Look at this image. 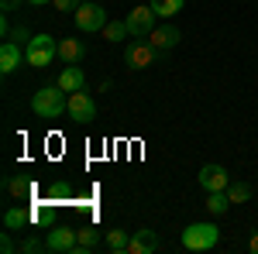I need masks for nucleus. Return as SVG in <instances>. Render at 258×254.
Returning <instances> with one entry per match:
<instances>
[{"mask_svg": "<svg viewBox=\"0 0 258 254\" xmlns=\"http://www.w3.org/2000/svg\"><path fill=\"white\" fill-rule=\"evenodd\" d=\"M31 110L45 120H55V117H62V114H69V93L62 90L59 82H55V86H41L38 93L31 97Z\"/></svg>", "mask_w": 258, "mask_h": 254, "instance_id": "1", "label": "nucleus"}, {"mask_svg": "<svg viewBox=\"0 0 258 254\" xmlns=\"http://www.w3.org/2000/svg\"><path fill=\"white\" fill-rule=\"evenodd\" d=\"M59 55V41L52 35H31V41L24 45V62L31 69H48V62Z\"/></svg>", "mask_w": 258, "mask_h": 254, "instance_id": "2", "label": "nucleus"}, {"mask_svg": "<svg viewBox=\"0 0 258 254\" xmlns=\"http://www.w3.org/2000/svg\"><path fill=\"white\" fill-rule=\"evenodd\" d=\"M217 240H220L217 223H189L182 230V247L186 251H210V247H217Z\"/></svg>", "mask_w": 258, "mask_h": 254, "instance_id": "3", "label": "nucleus"}, {"mask_svg": "<svg viewBox=\"0 0 258 254\" xmlns=\"http://www.w3.org/2000/svg\"><path fill=\"white\" fill-rule=\"evenodd\" d=\"M155 59H159V48L148 38H131V45L124 48V62H127V69H135V72L155 65Z\"/></svg>", "mask_w": 258, "mask_h": 254, "instance_id": "4", "label": "nucleus"}, {"mask_svg": "<svg viewBox=\"0 0 258 254\" xmlns=\"http://www.w3.org/2000/svg\"><path fill=\"white\" fill-rule=\"evenodd\" d=\"M76 28H80L83 35H93V31H103L107 28V11L93 4V0H83L80 11H76Z\"/></svg>", "mask_w": 258, "mask_h": 254, "instance_id": "5", "label": "nucleus"}, {"mask_svg": "<svg viewBox=\"0 0 258 254\" xmlns=\"http://www.w3.org/2000/svg\"><path fill=\"white\" fill-rule=\"evenodd\" d=\"M155 11H152V4H141V7H131V14H127V31H131V38H148L152 35V28H155Z\"/></svg>", "mask_w": 258, "mask_h": 254, "instance_id": "6", "label": "nucleus"}, {"mask_svg": "<svg viewBox=\"0 0 258 254\" xmlns=\"http://www.w3.org/2000/svg\"><path fill=\"white\" fill-rule=\"evenodd\" d=\"M76 247H80L76 227H55L45 237V251H52V254H76Z\"/></svg>", "mask_w": 258, "mask_h": 254, "instance_id": "7", "label": "nucleus"}, {"mask_svg": "<svg viewBox=\"0 0 258 254\" xmlns=\"http://www.w3.org/2000/svg\"><path fill=\"white\" fill-rule=\"evenodd\" d=\"M69 117L76 120V124H90V120H97V100L90 97L86 90L69 93Z\"/></svg>", "mask_w": 258, "mask_h": 254, "instance_id": "8", "label": "nucleus"}, {"mask_svg": "<svg viewBox=\"0 0 258 254\" xmlns=\"http://www.w3.org/2000/svg\"><path fill=\"white\" fill-rule=\"evenodd\" d=\"M197 182L207 189V193H220V189H227L231 186V176H227V168L224 165H203L200 168Z\"/></svg>", "mask_w": 258, "mask_h": 254, "instance_id": "9", "label": "nucleus"}, {"mask_svg": "<svg viewBox=\"0 0 258 254\" xmlns=\"http://www.w3.org/2000/svg\"><path fill=\"white\" fill-rule=\"evenodd\" d=\"M162 247V237L155 230H148V227H141L131 234V244H127V254H155Z\"/></svg>", "mask_w": 258, "mask_h": 254, "instance_id": "10", "label": "nucleus"}, {"mask_svg": "<svg viewBox=\"0 0 258 254\" xmlns=\"http://www.w3.org/2000/svg\"><path fill=\"white\" fill-rule=\"evenodd\" d=\"M148 41H152L159 52H169V48H176L179 41H182V31H179L176 24H155L152 35H148Z\"/></svg>", "mask_w": 258, "mask_h": 254, "instance_id": "11", "label": "nucleus"}, {"mask_svg": "<svg viewBox=\"0 0 258 254\" xmlns=\"http://www.w3.org/2000/svg\"><path fill=\"white\" fill-rule=\"evenodd\" d=\"M21 62H24V48H21L18 41L7 38L4 45H0V72H4V76H11Z\"/></svg>", "mask_w": 258, "mask_h": 254, "instance_id": "12", "label": "nucleus"}, {"mask_svg": "<svg viewBox=\"0 0 258 254\" xmlns=\"http://www.w3.org/2000/svg\"><path fill=\"white\" fill-rule=\"evenodd\" d=\"M76 237H80V247H76V254H93L103 244V230L100 227H93V223H83V227H76Z\"/></svg>", "mask_w": 258, "mask_h": 254, "instance_id": "13", "label": "nucleus"}, {"mask_svg": "<svg viewBox=\"0 0 258 254\" xmlns=\"http://www.w3.org/2000/svg\"><path fill=\"white\" fill-rule=\"evenodd\" d=\"M59 86L66 90V93H80V90H86V76H83L80 65H66L59 72Z\"/></svg>", "mask_w": 258, "mask_h": 254, "instance_id": "14", "label": "nucleus"}, {"mask_svg": "<svg viewBox=\"0 0 258 254\" xmlns=\"http://www.w3.org/2000/svg\"><path fill=\"white\" fill-rule=\"evenodd\" d=\"M83 55H86V45H83L80 38H62L59 41V59L66 62V65H80Z\"/></svg>", "mask_w": 258, "mask_h": 254, "instance_id": "15", "label": "nucleus"}, {"mask_svg": "<svg viewBox=\"0 0 258 254\" xmlns=\"http://www.w3.org/2000/svg\"><path fill=\"white\" fill-rule=\"evenodd\" d=\"M203 206H207V213H210V216H224L234 203H231L227 189H220V193H207V203H203Z\"/></svg>", "mask_w": 258, "mask_h": 254, "instance_id": "16", "label": "nucleus"}, {"mask_svg": "<svg viewBox=\"0 0 258 254\" xmlns=\"http://www.w3.org/2000/svg\"><path fill=\"white\" fill-rule=\"evenodd\" d=\"M28 223H35V220H31L28 210H21V206H11V210L4 213V227H7V230H24Z\"/></svg>", "mask_w": 258, "mask_h": 254, "instance_id": "17", "label": "nucleus"}, {"mask_svg": "<svg viewBox=\"0 0 258 254\" xmlns=\"http://www.w3.org/2000/svg\"><path fill=\"white\" fill-rule=\"evenodd\" d=\"M103 244H107V251H114V254H127L131 234H127V230H107V237H103Z\"/></svg>", "mask_w": 258, "mask_h": 254, "instance_id": "18", "label": "nucleus"}, {"mask_svg": "<svg viewBox=\"0 0 258 254\" xmlns=\"http://www.w3.org/2000/svg\"><path fill=\"white\" fill-rule=\"evenodd\" d=\"M7 193L14 196V199H28V196L35 193V186L24 176H7Z\"/></svg>", "mask_w": 258, "mask_h": 254, "instance_id": "19", "label": "nucleus"}, {"mask_svg": "<svg viewBox=\"0 0 258 254\" xmlns=\"http://www.w3.org/2000/svg\"><path fill=\"white\" fill-rule=\"evenodd\" d=\"M182 7H186V0H152V11L159 18H176Z\"/></svg>", "mask_w": 258, "mask_h": 254, "instance_id": "20", "label": "nucleus"}, {"mask_svg": "<svg viewBox=\"0 0 258 254\" xmlns=\"http://www.w3.org/2000/svg\"><path fill=\"white\" fill-rule=\"evenodd\" d=\"M69 196H73V186H69L66 179H59V182L48 186V199H45V203H66Z\"/></svg>", "mask_w": 258, "mask_h": 254, "instance_id": "21", "label": "nucleus"}, {"mask_svg": "<svg viewBox=\"0 0 258 254\" xmlns=\"http://www.w3.org/2000/svg\"><path fill=\"white\" fill-rule=\"evenodd\" d=\"M131 35L127 31V21H107V28H103V38L107 41H124Z\"/></svg>", "mask_w": 258, "mask_h": 254, "instance_id": "22", "label": "nucleus"}, {"mask_svg": "<svg viewBox=\"0 0 258 254\" xmlns=\"http://www.w3.org/2000/svg\"><path fill=\"white\" fill-rule=\"evenodd\" d=\"M227 196H231V203H248L251 199V186L248 182H231L227 186Z\"/></svg>", "mask_w": 258, "mask_h": 254, "instance_id": "23", "label": "nucleus"}, {"mask_svg": "<svg viewBox=\"0 0 258 254\" xmlns=\"http://www.w3.org/2000/svg\"><path fill=\"white\" fill-rule=\"evenodd\" d=\"M45 251V240L41 237H24L21 240V254H41Z\"/></svg>", "mask_w": 258, "mask_h": 254, "instance_id": "24", "label": "nucleus"}, {"mask_svg": "<svg viewBox=\"0 0 258 254\" xmlns=\"http://www.w3.org/2000/svg\"><path fill=\"white\" fill-rule=\"evenodd\" d=\"M31 220H38V223H52V220H55V210H52V206H35V210H31Z\"/></svg>", "mask_w": 258, "mask_h": 254, "instance_id": "25", "label": "nucleus"}, {"mask_svg": "<svg viewBox=\"0 0 258 254\" xmlns=\"http://www.w3.org/2000/svg\"><path fill=\"white\" fill-rule=\"evenodd\" d=\"M80 4H83V0H52V7H55L59 14H76Z\"/></svg>", "mask_w": 258, "mask_h": 254, "instance_id": "26", "label": "nucleus"}, {"mask_svg": "<svg viewBox=\"0 0 258 254\" xmlns=\"http://www.w3.org/2000/svg\"><path fill=\"white\" fill-rule=\"evenodd\" d=\"M11 41H18V45H28L31 41V31L24 28V24H18V28H11V35H7Z\"/></svg>", "mask_w": 258, "mask_h": 254, "instance_id": "27", "label": "nucleus"}, {"mask_svg": "<svg viewBox=\"0 0 258 254\" xmlns=\"http://www.w3.org/2000/svg\"><path fill=\"white\" fill-rule=\"evenodd\" d=\"M0 251H4V254H14V251H21V244H14L11 230H4V237H0Z\"/></svg>", "mask_w": 258, "mask_h": 254, "instance_id": "28", "label": "nucleus"}, {"mask_svg": "<svg viewBox=\"0 0 258 254\" xmlns=\"http://www.w3.org/2000/svg\"><path fill=\"white\" fill-rule=\"evenodd\" d=\"M4 4V14H11V11H18L21 7V0H0Z\"/></svg>", "mask_w": 258, "mask_h": 254, "instance_id": "29", "label": "nucleus"}, {"mask_svg": "<svg viewBox=\"0 0 258 254\" xmlns=\"http://www.w3.org/2000/svg\"><path fill=\"white\" fill-rule=\"evenodd\" d=\"M248 251H251V254H258V234L251 237V240H248Z\"/></svg>", "mask_w": 258, "mask_h": 254, "instance_id": "30", "label": "nucleus"}, {"mask_svg": "<svg viewBox=\"0 0 258 254\" xmlns=\"http://www.w3.org/2000/svg\"><path fill=\"white\" fill-rule=\"evenodd\" d=\"M28 4H35V7H45V4H52V0H28Z\"/></svg>", "mask_w": 258, "mask_h": 254, "instance_id": "31", "label": "nucleus"}]
</instances>
